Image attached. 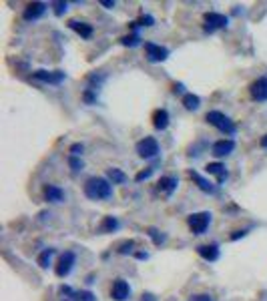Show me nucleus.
I'll list each match as a JSON object with an SVG mask.
<instances>
[{
	"mask_svg": "<svg viewBox=\"0 0 267 301\" xmlns=\"http://www.w3.org/2000/svg\"><path fill=\"white\" fill-rule=\"evenodd\" d=\"M32 77L38 79V81H42V83L60 85V83L64 81V72H60V70H55V72H48V70H36V72L32 74Z\"/></svg>",
	"mask_w": 267,
	"mask_h": 301,
	"instance_id": "1a4fd4ad",
	"label": "nucleus"
},
{
	"mask_svg": "<svg viewBox=\"0 0 267 301\" xmlns=\"http://www.w3.org/2000/svg\"><path fill=\"white\" fill-rule=\"evenodd\" d=\"M199 96L197 94H185L183 96V105H185V109H189V111H195V109H199Z\"/></svg>",
	"mask_w": 267,
	"mask_h": 301,
	"instance_id": "aec40b11",
	"label": "nucleus"
},
{
	"mask_svg": "<svg viewBox=\"0 0 267 301\" xmlns=\"http://www.w3.org/2000/svg\"><path fill=\"white\" fill-rule=\"evenodd\" d=\"M72 299L75 301H94V295L90 291H72Z\"/></svg>",
	"mask_w": 267,
	"mask_h": 301,
	"instance_id": "b1692460",
	"label": "nucleus"
},
{
	"mask_svg": "<svg viewBox=\"0 0 267 301\" xmlns=\"http://www.w3.org/2000/svg\"><path fill=\"white\" fill-rule=\"evenodd\" d=\"M151 173H153V169H147V171H141L137 177H135V181H143V179H149L151 177Z\"/></svg>",
	"mask_w": 267,
	"mask_h": 301,
	"instance_id": "c756f323",
	"label": "nucleus"
},
{
	"mask_svg": "<svg viewBox=\"0 0 267 301\" xmlns=\"http://www.w3.org/2000/svg\"><path fill=\"white\" fill-rule=\"evenodd\" d=\"M187 223H189V227H191L193 233H195V235H201V233H205V229L209 227V223H211V213H209V211L193 213V215L187 219Z\"/></svg>",
	"mask_w": 267,
	"mask_h": 301,
	"instance_id": "7ed1b4c3",
	"label": "nucleus"
},
{
	"mask_svg": "<svg viewBox=\"0 0 267 301\" xmlns=\"http://www.w3.org/2000/svg\"><path fill=\"white\" fill-rule=\"evenodd\" d=\"M53 253H55V249H44L42 253L38 255V265L46 269L48 265H51V257H53Z\"/></svg>",
	"mask_w": 267,
	"mask_h": 301,
	"instance_id": "5701e85b",
	"label": "nucleus"
},
{
	"mask_svg": "<svg viewBox=\"0 0 267 301\" xmlns=\"http://www.w3.org/2000/svg\"><path fill=\"white\" fill-rule=\"evenodd\" d=\"M68 27L72 29V30H77L83 38H89L90 34H92V27L90 24H87V22H79V20H70L68 22Z\"/></svg>",
	"mask_w": 267,
	"mask_h": 301,
	"instance_id": "f3484780",
	"label": "nucleus"
},
{
	"mask_svg": "<svg viewBox=\"0 0 267 301\" xmlns=\"http://www.w3.org/2000/svg\"><path fill=\"white\" fill-rule=\"evenodd\" d=\"M117 227H119V221H117L115 217H105V221H103V225H101V231L113 233Z\"/></svg>",
	"mask_w": 267,
	"mask_h": 301,
	"instance_id": "4be33fe9",
	"label": "nucleus"
},
{
	"mask_svg": "<svg viewBox=\"0 0 267 301\" xmlns=\"http://www.w3.org/2000/svg\"><path fill=\"white\" fill-rule=\"evenodd\" d=\"M70 153H72V157H79V155L83 153V145H79V143L72 145V147H70Z\"/></svg>",
	"mask_w": 267,
	"mask_h": 301,
	"instance_id": "7c9ffc66",
	"label": "nucleus"
},
{
	"mask_svg": "<svg viewBox=\"0 0 267 301\" xmlns=\"http://www.w3.org/2000/svg\"><path fill=\"white\" fill-rule=\"evenodd\" d=\"M68 165H70L72 171H81V169H83V161L77 159V157H70V159H68Z\"/></svg>",
	"mask_w": 267,
	"mask_h": 301,
	"instance_id": "393cba45",
	"label": "nucleus"
},
{
	"mask_svg": "<svg viewBox=\"0 0 267 301\" xmlns=\"http://www.w3.org/2000/svg\"><path fill=\"white\" fill-rule=\"evenodd\" d=\"M205 119H207L209 124H213L215 129H219L225 135H235V131H237L235 124H233V120L229 117H225L223 113H219V111H209Z\"/></svg>",
	"mask_w": 267,
	"mask_h": 301,
	"instance_id": "f03ea898",
	"label": "nucleus"
},
{
	"mask_svg": "<svg viewBox=\"0 0 267 301\" xmlns=\"http://www.w3.org/2000/svg\"><path fill=\"white\" fill-rule=\"evenodd\" d=\"M189 177L197 183V187H199L201 191H205V193H215V187H213V185H211L207 179H203L199 173H195V171H189Z\"/></svg>",
	"mask_w": 267,
	"mask_h": 301,
	"instance_id": "a211bd4d",
	"label": "nucleus"
},
{
	"mask_svg": "<svg viewBox=\"0 0 267 301\" xmlns=\"http://www.w3.org/2000/svg\"><path fill=\"white\" fill-rule=\"evenodd\" d=\"M259 145H261V147H263V149H265V147H267V135H265V137H263V139H261V143H259Z\"/></svg>",
	"mask_w": 267,
	"mask_h": 301,
	"instance_id": "e433bc0d",
	"label": "nucleus"
},
{
	"mask_svg": "<svg viewBox=\"0 0 267 301\" xmlns=\"http://www.w3.org/2000/svg\"><path fill=\"white\" fill-rule=\"evenodd\" d=\"M233 149H235V143L231 139H221V141H217L213 145V155L215 157H225V155L231 153Z\"/></svg>",
	"mask_w": 267,
	"mask_h": 301,
	"instance_id": "9b49d317",
	"label": "nucleus"
},
{
	"mask_svg": "<svg viewBox=\"0 0 267 301\" xmlns=\"http://www.w3.org/2000/svg\"><path fill=\"white\" fill-rule=\"evenodd\" d=\"M85 195L89 199H94V201H99V199H109L113 195V187L107 179L103 177H90L87 183H85Z\"/></svg>",
	"mask_w": 267,
	"mask_h": 301,
	"instance_id": "f257e3e1",
	"label": "nucleus"
},
{
	"mask_svg": "<svg viewBox=\"0 0 267 301\" xmlns=\"http://www.w3.org/2000/svg\"><path fill=\"white\" fill-rule=\"evenodd\" d=\"M53 6H55V14H57V16H60V14L66 10V2H55Z\"/></svg>",
	"mask_w": 267,
	"mask_h": 301,
	"instance_id": "cd10ccee",
	"label": "nucleus"
},
{
	"mask_svg": "<svg viewBox=\"0 0 267 301\" xmlns=\"http://www.w3.org/2000/svg\"><path fill=\"white\" fill-rule=\"evenodd\" d=\"M44 197H46V201L59 203V201H62L64 193H62V189H59L57 185H46V187H44Z\"/></svg>",
	"mask_w": 267,
	"mask_h": 301,
	"instance_id": "6ab92c4d",
	"label": "nucleus"
},
{
	"mask_svg": "<svg viewBox=\"0 0 267 301\" xmlns=\"http://www.w3.org/2000/svg\"><path fill=\"white\" fill-rule=\"evenodd\" d=\"M145 53H147V59L151 62H163L169 57V50L155 42H145Z\"/></svg>",
	"mask_w": 267,
	"mask_h": 301,
	"instance_id": "39448f33",
	"label": "nucleus"
},
{
	"mask_svg": "<svg viewBox=\"0 0 267 301\" xmlns=\"http://www.w3.org/2000/svg\"><path fill=\"white\" fill-rule=\"evenodd\" d=\"M245 233H247V231H235V233L231 235V239H239V237H243Z\"/></svg>",
	"mask_w": 267,
	"mask_h": 301,
	"instance_id": "c9c22d12",
	"label": "nucleus"
},
{
	"mask_svg": "<svg viewBox=\"0 0 267 301\" xmlns=\"http://www.w3.org/2000/svg\"><path fill=\"white\" fill-rule=\"evenodd\" d=\"M205 171H207V175H215V177H217V183H223V181L227 179V169H225V165H221V163H209V165L205 167Z\"/></svg>",
	"mask_w": 267,
	"mask_h": 301,
	"instance_id": "ddd939ff",
	"label": "nucleus"
},
{
	"mask_svg": "<svg viewBox=\"0 0 267 301\" xmlns=\"http://www.w3.org/2000/svg\"><path fill=\"white\" fill-rule=\"evenodd\" d=\"M141 301H157V299H155V295H151V293H143Z\"/></svg>",
	"mask_w": 267,
	"mask_h": 301,
	"instance_id": "72a5a7b5",
	"label": "nucleus"
},
{
	"mask_svg": "<svg viewBox=\"0 0 267 301\" xmlns=\"http://www.w3.org/2000/svg\"><path fill=\"white\" fill-rule=\"evenodd\" d=\"M249 92H251V96H253L255 100H259V103H263V100H267V77H261V79H257V81L251 85Z\"/></svg>",
	"mask_w": 267,
	"mask_h": 301,
	"instance_id": "9d476101",
	"label": "nucleus"
},
{
	"mask_svg": "<svg viewBox=\"0 0 267 301\" xmlns=\"http://www.w3.org/2000/svg\"><path fill=\"white\" fill-rule=\"evenodd\" d=\"M101 4L107 6V8H113L115 6V0H101Z\"/></svg>",
	"mask_w": 267,
	"mask_h": 301,
	"instance_id": "f704fd0d",
	"label": "nucleus"
},
{
	"mask_svg": "<svg viewBox=\"0 0 267 301\" xmlns=\"http://www.w3.org/2000/svg\"><path fill=\"white\" fill-rule=\"evenodd\" d=\"M133 247H135V241H127V243L120 245L119 253H129V251H133Z\"/></svg>",
	"mask_w": 267,
	"mask_h": 301,
	"instance_id": "a878e982",
	"label": "nucleus"
},
{
	"mask_svg": "<svg viewBox=\"0 0 267 301\" xmlns=\"http://www.w3.org/2000/svg\"><path fill=\"white\" fill-rule=\"evenodd\" d=\"M72 265H75V253H72V251H66V253L60 255L55 271H57L59 277H66V275L70 273V269H72Z\"/></svg>",
	"mask_w": 267,
	"mask_h": 301,
	"instance_id": "423d86ee",
	"label": "nucleus"
},
{
	"mask_svg": "<svg viewBox=\"0 0 267 301\" xmlns=\"http://www.w3.org/2000/svg\"><path fill=\"white\" fill-rule=\"evenodd\" d=\"M123 44H131V46H135V44H139V36H137V34L125 36V38H123Z\"/></svg>",
	"mask_w": 267,
	"mask_h": 301,
	"instance_id": "c85d7f7f",
	"label": "nucleus"
},
{
	"mask_svg": "<svg viewBox=\"0 0 267 301\" xmlns=\"http://www.w3.org/2000/svg\"><path fill=\"white\" fill-rule=\"evenodd\" d=\"M157 189L165 195H171L177 189V179L175 177H161L159 183H157Z\"/></svg>",
	"mask_w": 267,
	"mask_h": 301,
	"instance_id": "2eb2a0df",
	"label": "nucleus"
},
{
	"mask_svg": "<svg viewBox=\"0 0 267 301\" xmlns=\"http://www.w3.org/2000/svg\"><path fill=\"white\" fill-rule=\"evenodd\" d=\"M137 153L143 159H151V157H155L159 153V143L153 137H145V139H141L137 143Z\"/></svg>",
	"mask_w": 267,
	"mask_h": 301,
	"instance_id": "20e7f679",
	"label": "nucleus"
},
{
	"mask_svg": "<svg viewBox=\"0 0 267 301\" xmlns=\"http://www.w3.org/2000/svg\"><path fill=\"white\" fill-rule=\"evenodd\" d=\"M189 301H211V297L209 295H193Z\"/></svg>",
	"mask_w": 267,
	"mask_h": 301,
	"instance_id": "473e14b6",
	"label": "nucleus"
},
{
	"mask_svg": "<svg viewBox=\"0 0 267 301\" xmlns=\"http://www.w3.org/2000/svg\"><path fill=\"white\" fill-rule=\"evenodd\" d=\"M153 124H155V129H159V131L167 129V127H169V113H167L165 109L155 111V113H153Z\"/></svg>",
	"mask_w": 267,
	"mask_h": 301,
	"instance_id": "dca6fc26",
	"label": "nucleus"
},
{
	"mask_svg": "<svg viewBox=\"0 0 267 301\" xmlns=\"http://www.w3.org/2000/svg\"><path fill=\"white\" fill-rule=\"evenodd\" d=\"M153 22H155L153 16H143V18H141V24H143V27H153Z\"/></svg>",
	"mask_w": 267,
	"mask_h": 301,
	"instance_id": "2f4dec72",
	"label": "nucleus"
},
{
	"mask_svg": "<svg viewBox=\"0 0 267 301\" xmlns=\"http://www.w3.org/2000/svg\"><path fill=\"white\" fill-rule=\"evenodd\" d=\"M44 10H46L44 2H32V4L27 6V10H24V18H27V20H34L40 14H44Z\"/></svg>",
	"mask_w": 267,
	"mask_h": 301,
	"instance_id": "4468645a",
	"label": "nucleus"
},
{
	"mask_svg": "<svg viewBox=\"0 0 267 301\" xmlns=\"http://www.w3.org/2000/svg\"><path fill=\"white\" fill-rule=\"evenodd\" d=\"M197 253L205 261H217V259H219V247H217V245H199Z\"/></svg>",
	"mask_w": 267,
	"mask_h": 301,
	"instance_id": "f8f14e48",
	"label": "nucleus"
},
{
	"mask_svg": "<svg viewBox=\"0 0 267 301\" xmlns=\"http://www.w3.org/2000/svg\"><path fill=\"white\" fill-rule=\"evenodd\" d=\"M149 235L153 237V241H155L157 245H159L161 241H165V235H159V231H157V229H149Z\"/></svg>",
	"mask_w": 267,
	"mask_h": 301,
	"instance_id": "bb28decb",
	"label": "nucleus"
},
{
	"mask_svg": "<svg viewBox=\"0 0 267 301\" xmlns=\"http://www.w3.org/2000/svg\"><path fill=\"white\" fill-rule=\"evenodd\" d=\"M129 293H131V287H129V283H127L125 279H115V281H113L111 297H113L115 301H125V299L129 297Z\"/></svg>",
	"mask_w": 267,
	"mask_h": 301,
	"instance_id": "6e6552de",
	"label": "nucleus"
},
{
	"mask_svg": "<svg viewBox=\"0 0 267 301\" xmlns=\"http://www.w3.org/2000/svg\"><path fill=\"white\" fill-rule=\"evenodd\" d=\"M227 16L223 14H217V12H209L205 14V30L213 32V30H219V29H225L227 27Z\"/></svg>",
	"mask_w": 267,
	"mask_h": 301,
	"instance_id": "0eeeda50",
	"label": "nucleus"
},
{
	"mask_svg": "<svg viewBox=\"0 0 267 301\" xmlns=\"http://www.w3.org/2000/svg\"><path fill=\"white\" fill-rule=\"evenodd\" d=\"M107 175H109V179L113 181V185H115V183H125V181H127V175H125L123 171H120V169H115V167L109 169Z\"/></svg>",
	"mask_w": 267,
	"mask_h": 301,
	"instance_id": "412c9836",
	"label": "nucleus"
}]
</instances>
